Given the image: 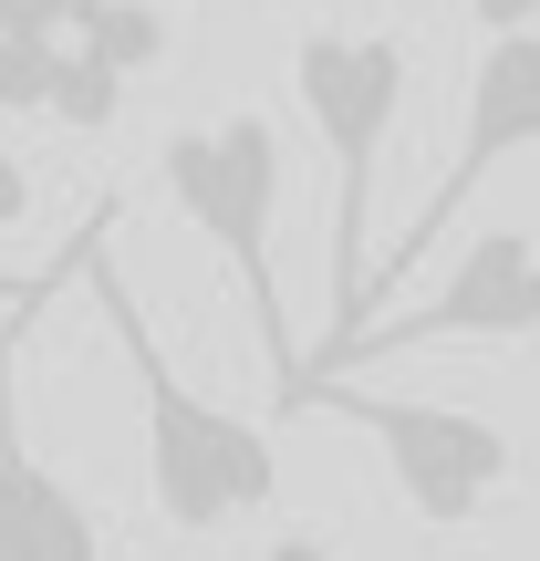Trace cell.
Here are the masks:
<instances>
[{"mask_svg":"<svg viewBox=\"0 0 540 561\" xmlns=\"http://www.w3.org/2000/svg\"><path fill=\"white\" fill-rule=\"evenodd\" d=\"M280 561H322V541H301V530H291V541H280Z\"/></svg>","mask_w":540,"mask_h":561,"instance_id":"15","label":"cell"},{"mask_svg":"<svg viewBox=\"0 0 540 561\" xmlns=\"http://www.w3.org/2000/svg\"><path fill=\"white\" fill-rule=\"evenodd\" d=\"M280 416H343L375 437L384 479H395V500L416 510V520L437 530H468L489 500L509 489V468H520V447H509V426H489L479 405H437V396H364V385L343 375H312L280 396Z\"/></svg>","mask_w":540,"mask_h":561,"instance_id":"4","label":"cell"},{"mask_svg":"<svg viewBox=\"0 0 540 561\" xmlns=\"http://www.w3.org/2000/svg\"><path fill=\"white\" fill-rule=\"evenodd\" d=\"M405 83H416V62H405L395 32H301L291 42V94L301 115H312L322 157H333V219H322V240H333V261H322V301H354L364 280V229H375V167H384V136H395L405 115Z\"/></svg>","mask_w":540,"mask_h":561,"instance_id":"3","label":"cell"},{"mask_svg":"<svg viewBox=\"0 0 540 561\" xmlns=\"http://www.w3.org/2000/svg\"><path fill=\"white\" fill-rule=\"evenodd\" d=\"M0 32H11V42H62L73 11H62V0H0Z\"/></svg>","mask_w":540,"mask_h":561,"instance_id":"11","label":"cell"},{"mask_svg":"<svg viewBox=\"0 0 540 561\" xmlns=\"http://www.w3.org/2000/svg\"><path fill=\"white\" fill-rule=\"evenodd\" d=\"M53 62H62V42H11L0 32V115H42L53 104Z\"/></svg>","mask_w":540,"mask_h":561,"instance_id":"10","label":"cell"},{"mask_svg":"<svg viewBox=\"0 0 540 561\" xmlns=\"http://www.w3.org/2000/svg\"><path fill=\"white\" fill-rule=\"evenodd\" d=\"M104 219H115V208L83 219V291H94L104 333H115L125 375H136V405H146V489H157V520L187 530V541H208V530H229V520H261V510L280 500L271 437L250 416H229V405H208L198 385L166 364V343H157V322H146L136 280H125L115 250H104Z\"/></svg>","mask_w":540,"mask_h":561,"instance_id":"1","label":"cell"},{"mask_svg":"<svg viewBox=\"0 0 540 561\" xmlns=\"http://www.w3.org/2000/svg\"><path fill=\"white\" fill-rule=\"evenodd\" d=\"M115 104H125V73H115L104 53H83V42H62V62H53V104H42V115L73 125V136H104V125H115Z\"/></svg>","mask_w":540,"mask_h":561,"instance_id":"8","label":"cell"},{"mask_svg":"<svg viewBox=\"0 0 540 561\" xmlns=\"http://www.w3.org/2000/svg\"><path fill=\"white\" fill-rule=\"evenodd\" d=\"M21 219H32V167L0 146V229H21Z\"/></svg>","mask_w":540,"mask_h":561,"instance_id":"12","label":"cell"},{"mask_svg":"<svg viewBox=\"0 0 540 561\" xmlns=\"http://www.w3.org/2000/svg\"><path fill=\"white\" fill-rule=\"evenodd\" d=\"M468 11H479V32L499 42V32H530V21H540V0H468Z\"/></svg>","mask_w":540,"mask_h":561,"instance_id":"14","label":"cell"},{"mask_svg":"<svg viewBox=\"0 0 540 561\" xmlns=\"http://www.w3.org/2000/svg\"><path fill=\"white\" fill-rule=\"evenodd\" d=\"M520 146H540V32H499L479 53V73H468V125H458V167H447L437 187L416 198V219H405V240L384 250V261H364V280H354V312L333 322V333L301 354V375H333L343 364V343L375 322V301H395V280L426 261V250L447 240V229L468 219V198H479L489 178H499Z\"/></svg>","mask_w":540,"mask_h":561,"instance_id":"5","label":"cell"},{"mask_svg":"<svg viewBox=\"0 0 540 561\" xmlns=\"http://www.w3.org/2000/svg\"><path fill=\"white\" fill-rule=\"evenodd\" d=\"M73 271H83V229H73V250H62V261L42 271V280H11V271H0V301H32V291H62V280H73Z\"/></svg>","mask_w":540,"mask_h":561,"instance_id":"13","label":"cell"},{"mask_svg":"<svg viewBox=\"0 0 540 561\" xmlns=\"http://www.w3.org/2000/svg\"><path fill=\"white\" fill-rule=\"evenodd\" d=\"M42 301H11V322H0V561H104V530L83 510V489L32 458L21 405H11V364H21V333H32Z\"/></svg>","mask_w":540,"mask_h":561,"instance_id":"7","label":"cell"},{"mask_svg":"<svg viewBox=\"0 0 540 561\" xmlns=\"http://www.w3.org/2000/svg\"><path fill=\"white\" fill-rule=\"evenodd\" d=\"M73 42H83V53H104L125 83H136V73H157V62H166V11H157V0H104V21H83Z\"/></svg>","mask_w":540,"mask_h":561,"instance_id":"9","label":"cell"},{"mask_svg":"<svg viewBox=\"0 0 540 561\" xmlns=\"http://www.w3.org/2000/svg\"><path fill=\"white\" fill-rule=\"evenodd\" d=\"M157 178H166V198H177V219L229 261V280H240V301H250V333H261V364H271L280 396H291L301 385V343H291V322H280V271H271V208H280L271 115L177 125V136L157 146Z\"/></svg>","mask_w":540,"mask_h":561,"instance_id":"2","label":"cell"},{"mask_svg":"<svg viewBox=\"0 0 540 561\" xmlns=\"http://www.w3.org/2000/svg\"><path fill=\"white\" fill-rule=\"evenodd\" d=\"M540 333V240L520 219L479 229V240L447 261L437 301H416V312L395 322H364L354 343H343V364H375V354H426V343H530ZM333 364V375H343ZM312 385V375H301Z\"/></svg>","mask_w":540,"mask_h":561,"instance_id":"6","label":"cell"}]
</instances>
